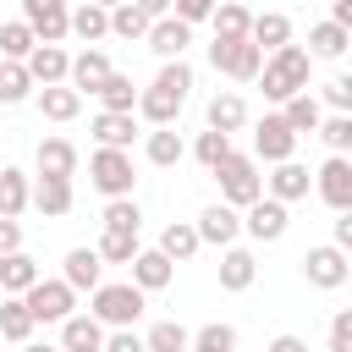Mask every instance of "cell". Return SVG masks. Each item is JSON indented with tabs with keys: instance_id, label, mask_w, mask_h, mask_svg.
I'll return each mask as SVG.
<instances>
[{
	"instance_id": "1",
	"label": "cell",
	"mask_w": 352,
	"mask_h": 352,
	"mask_svg": "<svg viewBox=\"0 0 352 352\" xmlns=\"http://www.w3.org/2000/svg\"><path fill=\"white\" fill-rule=\"evenodd\" d=\"M187 94H192V66L187 60H165L160 66V77L138 94V116L143 121H154V126H170L176 116H182V104H187Z\"/></svg>"
},
{
	"instance_id": "2",
	"label": "cell",
	"mask_w": 352,
	"mask_h": 352,
	"mask_svg": "<svg viewBox=\"0 0 352 352\" xmlns=\"http://www.w3.org/2000/svg\"><path fill=\"white\" fill-rule=\"evenodd\" d=\"M308 72H314V55H308L302 44H280V50L264 55V66H258L253 82H264V99H270V104H286L292 94L308 88Z\"/></svg>"
},
{
	"instance_id": "3",
	"label": "cell",
	"mask_w": 352,
	"mask_h": 352,
	"mask_svg": "<svg viewBox=\"0 0 352 352\" xmlns=\"http://www.w3.org/2000/svg\"><path fill=\"white\" fill-rule=\"evenodd\" d=\"M143 297H148V292H138L132 280H99V286H94V308H88V314H94L99 324H110V330H126V324H138V319H143V308H148Z\"/></svg>"
},
{
	"instance_id": "4",
	"label": "cell",
	"mask_w": 352,
	"mask_h": 352,
	"mask_svg": "<svg viewBox=\"0 0 352 352\" xmlns=\"http://www.w3.org/2000/svg\"><path fill=\"white\" fill-rule=\"evenodd\" d=\"M214 182H220V204H231V209H248L258 192H264V176H258V160L253 154H226L214 170H209Z\"/></svg>"
},
{
	"instance_id": "5",
	"label": "cell",
	"mask_w": 352,
	"mask_h": 352,
	"mask_svg": "<svg viewBox=\"0 0 352 352\" xmlns=\"http://www.w3.org/2000/svg\"><path fill=\"white\" fill-rule=\"evenodd\" d=\"M88 182H94L104 198H132V182H138L132 154H126V148H94V154H88Z\"/></svg>"
},
{
	"instance_id": "6",
	"label": "cell",
	"mask_w": 352,
	"mask_h": 352,
	"mask_svg": "<svg viewBox=\"0 0 352 352\" xmlns=\"http://www.w3.org/2000/svg\"><path fill=\"white\" fill-rule=\"evenodd\" d=\"M209 66H214L220 77L253 82V77H258V66H264V50H258L253 38H214V44H209Z\"/></svg>"
},
{
	"instance_id": "7",
	"label": "cell",
	"mask_w": 352,
	"mask_h": 352,
	"mask_svg": "<svg viewBox=\"0 0 352 352\" xmlns=\"http://www.w3.org/2000/svg\"><path fill=\"white\" fill-rule=\"evenodd\" d=\"M22 302H28V314H33V324H60L72 308H77V292L66 286V280H33L28 292H22Z\"/></svg>"
},
{
	"instance_id": "8",
	"label": "cell",
	"mask_w": 352,
	"mask_h": 352,
	"mask_svg": "<svg viewBox=\"0 0 352 352\" xmlns=\"http://www.w3.org/2000/svg\"><path fill=\"white\" fill-rule=\"evenodd\" d=\"M346 275H352V264H346V253H341L336 242H319V248L302 253V280H308V286L336 292V286H346Z\"/></svg>"
},
{
	"instance_id": "9",
	"label": "cell",
	"mask_w": 352,
	"mask_h": 352,
	"mask_svg": "<svg viewBox=\"0 0 352 352\" xmlns=\"http://www.w3.org/2000/svg\"><path fill=\"white\" fill-rule=\"evenodd\" d=\"M286 220H292V214H286V204L258 192V198L248 204V214H242V231H248L253 242H280V236H286Z\"/></svg>"
},
{
	"instance_id": "10",
	"label": "cell",
	"mask_w": 352,
	"mask_h": 352,
	"mask_svg": "<svg viewBox=\"0 0 352 352\" xmlns=\"http://www.w3.org/2000/svg\"><path fill=\"white\" fill-rule=\"evenodd\" d=\"M66 16H72L66 0H22V22L33 28L38 44H60L66 38Z\"/></svg>"
},
{
	"instance_id": "11",
	"label": "cell",
	"mask_w": 352,
	"mask_h": 352,
	"mask_svg": "<svg viewBox=\"0 0 352 352\" xmlns=\"http://www.w3.org/2000/svg\"><path fill=\"white\" fill-rule=\"evenodd\" d=\"M143 44H148L160 60H182L187 44H192V22H182V16H154L148 33H143Z\"/></svg>"
},
{
	"instance_id": "12",
	"label": "cell",
	"mask_w": 352,
	"mask_h": 352,
	"mask_svg": "<svg viewBox=\"0 0 352 352\" xmlns=\"http://www.w3.org/2000/svg\"><path fill=\"white\" fill-rule=\"evenodd\" d=\"M292 148H297V132H292L280 116H264V121L253 126V160L280 165V160H292Z\"/></svg>"
},
{
	"instance_id": "13",
	"label": "cell",
	"mask_w": 352,
	"mask_h": 352,
	"mask_svg": "<svg viewBox=\"0 0 352 352\" xmlns=\"http://www.w3.org/2000/svg\"><path fill=\"white\" fill-rule=\"evenodd\" d=\"M314 187H319V198H324L330 209H352V160H346V154H330V160L319 165Z\"/></svg>"
},
{
	"instance_id": "14",
	"label": "cell",
	"mask_w": 352,
	"mask_h": 352,
	"mask_svg": "<svg viewBox=\"0 0 352 352\" xmlns=\"http://www.w3.org/2000/svg\"><path fill=\"white\" fill-rule=\"evenodd\" d=\"M126 270H132V286H138V292H165V286L176 280V264H170L160 248H138Z\"/></svg>"
},
{
	"instance_id": "15",
	"label": "cell",
	"mask_w": 352,
	"mask_h": 352,
	"mask_svg": "<svg viewBox=\"0 0 352 352\" xmlns=\"http://www.w3.org/2000/svg\"><path fill=\"white\" fill-rule=\"evenodd\" d=\"M192 231H198V242H214V248H231L236 242V231H242V214L231 209V204H209L198 220H192Z\"/></svg>"
},
{
	"instance_id": "16",
	"label": "cell",
	"mask_w": 352,
	"mask_h": 352,
	"mask_svg": "<svg viewBox=\"0 0 352 352\" xmlns=\"http://www.w3.org/2000/svg\"><path fill=\"white\" fill-rule=\"evenodd\" d=\"M22 66H28L33 88H50V82H66V66H72V55H66L60 44H33Z\"/></svg>"
},
{
	"instance_id": "17",
	"label": "cell",
	"mask_w": 352,
	"mask_h": 352,
	"mask_svg": "<svg viewBox=\"0 0 352 352\" xmlns=\"http://www.w3.org/2000/svg\"><path fill=\"white\" fill-rule=\"evenodd\" d=\"M110 72H116V66H110V55L88 44L82 55H72V66H66V82H72L77 94H94V88H99V82H104Z\"/></svg>"
},
{
	"instance_id": "18",
	"label": "cell",
	"mask_w": 352,
	"mask_h": 352,
	"mask_svg": "<svg viewBox=\"0 0 352 352\" xmlns=\"http://www.w3.org/2000/svg\"><path fill=\"white\" fill-rule=\"evenodd\" d=\"M88 132H94V143H99V148H132L138 121H132V110H99Z\"/></svg>"
},
{
	"instance_id": "19",
	"label": "cell",
	"mask_w": 352,
	"mask_h": 352,
	"mask_svg": "<svg viewBox=\"0 0 352 352\" xmlns=\"http://www.w3.org/2000/svg\"><path fill=\"white\" fill-rule=\"evenodd\" d=\"M258 280V258L248 253V248H220V292H248Z\"/></svg>"
},
{
	"instance_id": "20",
	"label": "cell",
	"mask_w": 352,
	"mask_h": 352,
	"mask_svg": "<svg viewBox=\"0 0 352 352\" xmlns=\"http://www.w3.org/2000/svg\"><path fill=\"white\" fill-rule=\"evenodd\" d=\"M60 280H66L72 292H94V286L104 280V258H99L94 248H72V253H66V270H60Z\"/></svg>"
},
{
	"instance_id": "21",
	"label": "cell",
	"mask_w": 352,
	"mask_h": 352,
	"mask_svg": "<svg viewBox=\"0 0 352 352\" xmlns=\"http://www.w3.org/2000/svg\"><path fill=\"white\" fill-rule=\"evenodd\" d=\"M33 165H38V176H60V182H72V176H77V148H72L66 138H44L38 154H33Z\"/></svg>"
},
{
	"instance_id": "22",
	"label": "cell",
	"mask_w": 352,
	"mask_h": 352,
	"mask_svg": "<svg viewBox=\"0 0 352 352\" xmlns=\"http://www.w3.org/2000/svg\"><path fill=\"white\" fill-rule=\"evenodd\" d=\"M33 280H38V258L33 253H22V248L16 253H0V292L6 297H22Z\"/></svg>"
},
{
	"instance_id": "23",
	"label": "cell",
	"mask_w": 352,
	"mask_h": 352,
	"mask_svg": "<svg viewBox=\"0 0 352 352\" xmlns=\"http://www.w3.org/2000/svg\"><path fill=\"white\" fill-rule=\"evenodd\" d=\"M44 220H60V214H72V182H60V176H38V187H33V198H28Z\"/></svg>"
},
{
	"instance_id": "24",
	"label": "cell",
	"mask_w": 352,
	"mask_h": 352,
	"mask_svg": "<svg viewBox=\"0 0 352 352\" xmlns=\"http://www.w3.org/2000/svg\"><path fill=\"white\" fill-rule=\"evenodd\" d=\"M82 346H104V324L94 314H66L60 319V352H82Z\"/></svg>"
},
{
	"instance_id": "25",
	"label": "cell",
	"mask_w": 352,
	"mask_h": 352,
	"mask_svg": "<svg viewBox=\"0 0 352 352\" xmlns=\"http://www.w3.org/2000/svg\"><path fill=\"white\" fill-rule=\"evenodd\" d=\"M248 38L270 55V50L292 44V16H286V11H264V16H253V22H248Z\"/></svg>"
},
{
	"instance_id": "26",
	"label": "cell",
	"mask_w": 352,
	"mask_h": 352,
	"mask_svg": "<svg viewBox=\"0 0 352 352\" xmlns=\"http://www.w3.org/2000/svg\"><path fill=\"white\" fill-rule=\"evenodd\" d=\"M346 44H352V33H346V28H336V22H314L302 50H308L314 60H341V55H346Z\"/></svg>"
},
{
	"instance_id": "27",
	"label": "cell",
	"mask_w": 352,
	"mask_h": 352,
	"mask_svg": "<svg viewBox=\"0 0 352 352\" xmlns=\"http://www.w3.org/2000/svg\"><path fill=\"white\" fill-rule=\"evenodd\" d=\"M38 110H44V121H77L82 94L72 82H50V88H38Z\"/></svg>"
},
{
	"instance_id": "28",
	"label": "cell",
	"mask_w": 352,
	"mask_h": 352,
	"mask_svg": "<svg viewBox=\"0 0 352 352\" xmlns=\"http://www.w3.org/2000/svg\"><path fill=\"white\" fill-rule=\"evenodd\" d=\"M308 165H297V160H280L275 165V176H270V198H280V204H297V198H308Z\"/></svg>"
},
{
	"instance_id": "29",
	"label": "cell",
	"mask_w": 352,
	"mask_h": 352,
	"mask_svg": "<svg viewBox=\"0 0 352 352\" xmlns=\"http://www.w3.org/2000/svg\"><path fill=\"white\" fill-rule=\"evenodd\" d=\"M66 33H77L82 44H99V38L110 33V11H104V6H94V0H82V6L66 16Z\"/></svg>"
},
{
	"instance_id": "30",
	"label": "cell",
	"mask_w": 352,
	"mask_h": 352,
	"mask_svg": "<svg viewBox=\"0 0 352 352\" xmlns=\"http://www.w3.org/2000/svg\"><path fill=\"white\" fill-rule=\"evenodd\" d=\"M242 121H248V104H242V94H231V88H220L214 99H209V126L214 132H242Z\"/></svg>"
},
{
	"instance_id": "31",
	"label": "cell",
	"mask_w": 352,
	"mask_h": 352,
	"mask_svg": "<svg viewBox=\"0 0 352 352\" xmlns=\"http://www.w3.org/2000/svg\"><path fill=\"white\" fill-rule=\"evenodd\" d=\"M280 121H286V126H292V132L302 138V132H314V126L324 121V104H319V99H314V94L302 88V94H292V99L280 104Z\"/></svg>"
},
{
	"instance_id": "32",
	"label": "cell",
	"mask_w": 352,
	"mask_h": 352,
	"mask_svg": "<svg viewBox=\"0 0 352 352\" xmlns=\"http://www.w3.org/2000/svg\"><path fill=\"white\" fill-rule=\"evenodd\" d=\"M143 154H148V165L170 170V165H182L187 143H182V132H170V126H154V132H148V143H143Z\"/></svg>"
},
{
	"instance_id": "33",
	"label": "cell",
	"mask_w": 352,
	"mask_h": 352,
	"mask_svg": "<svg viewBox=\"0 0 352 352\" xmlns=\"http://www.w3.org/2000/svg\"><path fill=\"white\" fill-rule=\"evenodd\" d=\"M198 248H204V242H198V231H192L187 220H170V226L160 231V253H165L170 264H187V258H192Z\"/></svg>"
},
{
	"instance_id": "34",
	"label": "cell",
	"mask_w": 352,
	"mask_h": 352,
	"mask_svg": "<svg viewBox=\"0 0 352 352\" xmlns=\"http://www.w3.org/2000/svg\"><path fill=\"white\" fill-rule=\"evenodd\" d=\"M28 198H33V187H28V170H16V165H6L0 170V214H22L28 209Z\"/></svg>"
},
{
	"instance_id": "35",
	"label": "cell",
	"mask_w": 352,
	"mask_h": 352,
	"mask_svg": "<svg viewBox=\"0 0 352 352\" xmlns=\"http://www.w3.org/2000/svg\"><path fill=\"white\" fill-rule=\"evenodd\" d=\"M209 22H214V38H248V6H236V0H214V11H209Z\"/></svg>"
},
{
	"instance_id": "36",
	"label": "cell",
	"mask_w": 352,
	"mask_h": 352,
	"mask_svg": "<svg viewBox=\"0 0 352 352\" xmlns=\"http://www.w3.org/2000/svg\"><path fill=\"white\" fill-rule=\"evenodd\" d=\"M94 99H99L104 110H132V104H138V88H132V77H126V72H110V77L94 88Z\"/></svg>"
},
{
	"instance_id": "37",
	"label": "cell",
	"mask_w": 352,
	"mask_h": 352,
	"mask_svg": "<svg viewBox=\"0 0 352 352\" xmlns=\"http://www.w3.org/2000/svg\"><path fill=\"white\" fill-rule=\"evenodd\" d=\"M0 336H6V341H16V346L33 336V314H28V302H22V297H6V302H0Z\"/></svg>"
},
{
	"instance_id": "38",
	"label": "cell",
	"mask_w": 352,
	"mask_h": 352,
	"mask_svg": "<svg viewBox=\"0 0 352 352\" xmlns=\"http://www.w3.org/2000/svg\"><path fill=\"white\" fill-rule=\"evenodd\" d=\"M38 38H33V28L16 16V22H0V60H28V50H33Z\"/></svg>"
},
{
	"instance_id": "39",
	"label": "cell",
	"mask_w": 352,
	"mask_h": 352,
	"mask_svg": "<svg viewBox=\"0 0 352 352\" xmlns=\"http://www.w3.org/2000/svg\"><path fill=\"white\" fill-rule=\"evenodd\" d=\"M187 341H192V330H187V324H176V319H160V324L143 336V346H148V352H187Z\"/></svg>"
},
{
	"instance_id": "40",
	"label": "cell",
	"mask_w": 352,
	"mask_h": 352,
	"mask_svg": "<svg viewBox=\"0 0 352 352\" xmlns=\"http://www.w3.org/2000/svg\"><path fill=\"white\" fill-rule=\"evenodd\" d=\"M33 94V77L22 60H0V104H22Z\"/></svg>"
},
{
	"instance_id": "41",
	"label": "cell",
	"mask_w": 352,
	"mask_h": 352,
	"mask_svg": "<svg viewBox=\"0 0 352 352\" xmlns=\"http://www.w3.org/2000/svg\"><path fill=\"white\" fill-rule=\"evenodd\" d=\"M110 33H116V38H132V44H138V38L148 33V16H143V11L132 6V0H121V6H110Z\"/></svg>"
},
{
	"instance_id": "42",
	"label": "cell",
	"mask_w": 352,
	"mask_h": 352,
	"mask_svg": "<svg viewBox=\"0 0 352 352\" xmlns=\"http://www.w3.org/2000/svg\"><path fill=\"white\" fill-rule=\"evenodd\" d=\"M314 132L324 138V148H330V154H346V148H352V116H341V110H330Z\"/></svg>"
},
{
	"instance_id": "43",
	"label": "cell",
	"mask_w": 352,
	"mask_h": 352,
	"mask_svg": "<svg viewBox=\"0 0 352 352\" xmlns=\"http://www.w3.org/2000/svg\"><path fill=\"white\" fill-rule=\"evenodd\" d=\"M94 253H99L104 264H132V253H138V231H104Z\"/></svg>"
},
{
	"instance_id": "44",
	"label": "cell",
	"mask_w": 352,
	"mask_h": 352,
	"mask_svg": "<svg viewBox=\"0 0 352 352\" xmlns=\"http://www.w3.org/2000/svg\"><path fill=\"white\" fill-rule=\"evenodd\" d=\"M138 226H143L138 198H110L104 204V231H138Z\"/></svg>"
},
{
	"instance_id": "45",
	"label": "cell",
	"mask_w": 352,
	"mask_h": 352,
	"mask_svg": "<svg viewBox=\"0 0 352 352\" xmlns=\"http://www.w3.org/2000/svg\"><path fill=\"white\" fill-rule=\"evenodd\" d=\"M192 154H198V165H204V170H214V165H220V160L231 154V138L209 126V132H198V143H192Z\"/></svg>"
},
{
	"instance_id": "46",
	"label": "cell",
	"mask_w": 352,
	"mask_h": 352,
	"mask_svg": "<svg viewBox=\"0 0 352 352\" xmlns=\"http://www.w3.org/2000/svg\"><path fill=\"white\" fill-rule=\"evenodd\" d=\"M324 104L341 110V116H352V77H330L324 82Z\"/></svg>"
},
{
	"instance_id": "47",
	"label": "cell",
	"mask_w": 352,
	"mask_h": 352,
	"mask_svg": "<svg viewBox=\"0 0 352 352\" xmlns=\"http://www.w3.org/2000/svg\"><path fill=\"white\" fill-rule=\"evenodd\" d=\"M192 341H209V346H226V352H236V330L226 324V319H214V324H204Z\"/></svg>"
},
{
	"instance_id": "48",
	"label": "cell",
	"mask_w": 352,
	"mask_h": 352,
	"mask_svg": "<svg viewBox=\"0 0 352 352\" xmlns=\"http://www.w3.org/2000/svg\"><path fill=\"white\" fill-rule=\"evenodd\" d=\"M330 352H352V308H341L330 319Z\"/></svg>"
},
{
	"instance_id": "49",
	"label": "cell",
	"mask_w": 352,
	"mask_h": 352,
	"mask_svg": "<svg viewBox=\"0 0 352 352\" xmlns=\"http://www.w3.org/2000/svg\"><path fill=\"white\" fill-rule=\"evenodd\" d=\"M209 11H214V0H170V16H182V22H209Z\"/></svg>"
},
{
	"instance_id": "50",
	"label": "cell",
	"mask_w": 352,
	"mask_h": 352,
	"mask_svg": "<svg viewBox=\"0 0 352 352\" xmlns=\"http://www.w3.org/2000/svg\"><path fill=\"white\" fill-rule=\"evenodd\" d=\"M104 352H148V346H143V336H132V324H126V330L104 336Z\"/></svg>"
},
{
	"instance_id": "51",
	"label": "cell",
	"mask_w": 352,
	"mask_h": 352,
	"mask_svg": "<svg viewBox=\"0 0 352 352\" xmlns=\"http://www.w3.org/2000/svg\"><path fill=\"white\" fill-rule=\"evenodd\" d=\"M16 248H22V226L11 214H0V253H16Z\"/></svg>"
},
{
	"instance_id": "52",
	"label": "cell",
	"mask_w": 352,
	"mask_h": 352,
	"mask_svg": "<svg viewBox=\"0 0 352 352\" xmlns=\"http://www.w3.org/2000/svg\"><path fill=\"white\" fill-rule=\"evenodd\" d=\"M336 248H352V209H336Z\"/></svg>"
},
{
	"instance_id": "53",
	"label": "cell",
	"mask_w": 352,
	"mask_h": 352,
	"mask_svg": "<svg viewBox=\"0 0 352 352\" xmlns=\"http://www.w3.org/2000/svg\"><path fill=\"white\" fill-rule=\"evenodd\" d=\"M330 22L352 33V0H330Z\"/></svg>"
},
{
	"instance_id": "54",
	"label": "cell",
	"mask_w": 352,
	"mask_h": 352,
	"mask_svg": "<svg viewBox=\"0 0 352 352\" xmlns=\"http://www.w3.org/2000/svg\"><path fill=\"white\" fill-rule=\"evenodd\" d=\"M270 352H308V341H302V336H275Z\"/></svg>"
},
{
	"instance_id": "55",
	"label": "cell",
	"mask_w": 352,
	"mask_h": 352,
	"mask_svg": "<svg viewBox=\"0 0 352 352\" xmlns=\"http://www.w3.org/2000/svg\"><path fill=\"white\" fill-rule=\"evenodd\" d=\"M132 6H138L148 22H154V16H170V0H132Z\"/></svg>"
},
{
	"instance_id": "56",
	"label": "cell",
	"mask_w": 352,
	"mask_h": 352,
	"mask_svg": "<svg viewBox=\"0 0 352 352\" xmlns=\"http://www.w3.org/2000/svg\"><path fill=\"white\" fill-rule=\"evenodd\" d=\"M22 352H60V346H50V341H22Z\"/></svg>"
},
{
	"instance_id": "57",
	"label": "cell",
	"mask_w": 352,
	"mask_h": 352,
	"mask_svg": "<svg viewBox=\"0 0 352 352\" xmlns=\"http://www.w3.org/2000/svg\"><path fill=\"white\" fill-rule=\"evenodd\" d=\"M187 352H226V346H209V341H187Z\"/></svg>"
},
{
	"instance_id": "58",
	"label": "cell",
	"mask_w": 352,
	"mask_h": 352,
	"mask_svg": "<svg viewBox=\"0 0 352 352\" xmlns=\"http://www.w3.org/2000/svg\"><path fill=\"white\" fill-rule=\"evenodd\" d=\"M94 6H104V11H110V6H121V0H94Z\"/></svg>"
},
{
	"instance_id": "59",
	"label": "cell",
	"mask_w": 352,
	"mask_h": 352,
	"mask_svg": "<svg viewBox=\"0 0 352 352\" xmlns=\"http://www.w3.org/2000/svg\"><path fill=\"white\" fill-rule=\"evenodd\" d=\"M82 352H104V346H82Z\"/></svg>"
}]
</instances>
